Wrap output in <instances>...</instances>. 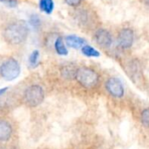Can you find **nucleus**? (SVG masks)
<instances>
[{"label": "nucleus", "instance_id": "1", "mask_svg": "<svg viewBox=\"0 0 149 149\" xmlns=\"http://www.w3.org/2000/svg\"><path fill=\"white\" fill-rule=\"evenodd\" d=\"M29 33V27L24 20H17L9 24L3 30V38L10 45H20L25 41Z\"/></svg>", "mask_w": 149, "mask_h": 149}, {"label": "nucleus", "instance_id": "2", "mask_svg": "<svg viewBox=\"0 0 149 149\" xmlns=\"http://www.w3.org/2000/svg\"><path fill=\"white\" fill-rule=\"evenodd\" d=\"M75 79L78 83L85 88H93L99 83V74L93 69L88 67H81L77 69Z\"/></svg>", "mask_w": 149, "mask_h": 149}, {"label": "nucleus", "instance_id": "3", "mask_svg": "<svg viewBox=\"0 0 149 149\" xmlns=\"http://www.w3.org/2000/svg\"><path fill=\"white\" fill-rule=\"evenodd\" d=\"M45 99V93L43 88L38 85H32L27 87L24 93V100L25 103L31 107H35L39 106Z\"/></svg>", "mask_w": 149, "mask_h": 149}, {"label": "nucleus", "instance_id": "4", "mask_svg": "<svg viewBox=\"0 0 149 149\" xmlns=\"http://www.w3.org/2000/svg\"><path fill=\"white\" fill-rule=\"evenodd\" d=\"M20 65L14 58L5 60L0 66V75L7 81H11L17 79L20 74Z\"/></svg>", "mask_w": 149, "mask_h": 149}, {"label": "nucleus", "instance_id": "5", "mask_svg": "<svg viewBox=\"0 0 149 149\" xmlns=\"http://www.w3.org/2000/svg\"><path fill=\"white\" fill-rule=\"evenodd\" d=\"M107 92L114 98H121L124 96L125 89L121 81L117 78H110L106 82Z\"/></svg>", "mask_w": 149, "mask_h": 149}, {"label": "nucleus", "instance_id": "6", "mask_svg": "<svg viewBox=\"0 0 149 149\" xmlns=\"http://www.w3.org/2000/svg\"><path fill=\"white\" fill-rule=\"evenodd\" d=\"M134 40V31L130 28L122 29L118 35V45L122 49H128L130 48Z\"/></svg>", "mask_w": 149, "mask_h": 149}, {"label": "nucleus", "instance_id": "7", "mask_svg": "<svg viewBox=\"0 0 149 149\" xmlns=\"http://www.w3.org/2000/svg\"><path fill=\"white\" fill-rule=\"evenodd\" d=\"M94 38H95L97 44L104 48H109L113 44L112 35L106 29L100 28V29L97 30L94 34Z\"/></svg>", "mask_w": 149, "mask_h": 149}, {"label": "nucleus", "instance_id": "8", "mask_svg": "<svg viewBox=\"0 0 149 149\" xmlns=\"http://www.w3.org/2000/svg\"><path fill=\"white\" fill-rule=\"evenodd\" d=\"M12 135L10 124L3 120H0V141H7Z\"/></svg>", "mask_w": 149, "mask_h": 149}, {"label": "nucleus", "instance_id": "9", "mask_svg": "<svg viewBox=\"0 0 149 149\" xmlns=\"http://www.w3.org/2000/svg\"><path fill=\"white\" fill-rule=\"evenodd\" d=\"M65 43L71 48L79 49L86 45V41L85 38L79 37L77 35H69L65 38Z\"/></svg>", "mask_w": 149, "mask_h": 149}, {"label": "nucleus", "instance_id": "10", "mask_svg": "<svg viewBox=\"0 0 149 149\" xmlns=\"http://www.w3.org/2000/svg\"><path fill=\"white\" fill-rule=\"evenodd\" d=\"M76 72H77V69L75 68V66L72 65H70V64L65 65L61 68V75L63 76V78H65L66 79H75Z\"/></svg>", "mask_w": 149, "mask_h": 149}, {"label": "nucleus", "instance_id": "11", "mask_svg": "<svg viewBox=\"0 0 149 149\" xmlns=\"http://www.w3.org/2000/svg\"><path fill=\"white\" fill-rule=\"evenodd\" d=\"M54 48L56 50V52L60 56H66L68 54V50L66 49L63 38L61 37H58L56 38L54 42Z\"/></svg>", "mask_w": 149, "mask_h": 149}, {"label": "nucleus", "instance_id": "12", "mask_svg": "<svg viewBox=\"0 0 149 149\" xmlns=\"http://www.w3.org/2000/svg\"><path fill=\"white\" fill-rule=\"evenodd\" d=\"M39 8L43 12L50 15L54 9V2L53 0H39Z\"/></svg>", "mask_w": 149, "mask_h": 149}, {"label": "nucleus", "instance_id": "13", "mask_svg": "<svg viewBox=\"0 0 149 149\" xmlns=\"http://www.w3.org/2000/svg\"><path fill=\"white\" fill-rule=\"evenodd\" d=\"M81 52L85 56H86L88 58H99L100 56V52L91 45H85L84 46L81 47Z\"/></svg>", "mask_w": 149, "mask_h": 149}, {"label": "nucleus", "instance_id": "14", "mask_svg": "<svg viewBox=\"0 0 149 149\" xmlns=\"http://www.w3.org/2000/svg\"><path fill=\"white\" fill-rule=\"evenodd\" d=\"M29 24L32 27L33 30H39L42 25V22L40 17L37 14H32L29 18Z\"/></svg>", "mask_w": 149, "mask_h": 149}, {"label": "nucleus", "instance_id": "15", "mask_svg": "<svg viewBox=\"0 0 149 149\" xmlns=\"http://www.w3.org/2000/svg\"><path fill=\"white\" fill-rule=\"evenodd\" d=\"M38 59H39V52L38 50H34L29 56V65L31 67L35 68L38 65Z\"/></svg>", "mask_w": 149, "mask_h": 149}, {"label": "nucleus", "instance_id": "16", "mask_svg": "<svg viewBox=\"0 0 149 149\" xmlns=\"http://www.w3.org/2000/svg\"><path fill=\"white\" fill-rule=\"evenodd\" d=\"M141 124L148 128L149 126V110L148 108H145L141 114Z\"/></svg>", "mask_w": 149, "mask_h": 149}, {"label": "nucleus", "instance_id": "17", "mask_svg": "<svg viewBox=\"0 0 149 149\" xmlns=\"http://www.w3.org/2000/svg\"><path fill=\"white\" fill-rule=\"evenodd\" d=\"M0 2L10 8H15L17 5V0H0Z\"/></svg>", "mask_w": 149, "mask_h": 149}, {"label": "nucleus", "instance_id": "18", "mask_svg": "<svg viewBox=\"0 0 149 149\" xmlns=\"http://www.w3.org/2000/svg\"><path fill=\"white\" fill-rule=\"evenodd\" d=\"M82 0H65V2L70 5V6H72V7H75V6H78L79 5V3H81Z\"/></svg>", "mask_w": 149, "mask_h": 149}, {"label": "nucleus", "instance_id": "19", "mask_svg": "<svg viewBox=\"0 0 149 149\" xmlns=\"http://www.w3.org/2000/svg\"><path fill=\"white\" fill-rule=\"evenodd\" d=\"M8 89H9V88H8L7 86H6V87H3V88H1V89H0V97L3 96V95L8 91Z\"/></svg>", "mask_w": 149, "mask_h": 149}, {"label": "nucleus", "instance_id": "20", "mask_svg": "<svg viewBox=\"0 0 149 149\" xmlns=\"http://www.w3.org/2000/svg\"><path fill=\"white\" fill-rule=\"evenodd\" d=\"M2 149H10V148H2Z\"/></svg>", "mask_w": 149, "mask_h": 149}]
</instances>
